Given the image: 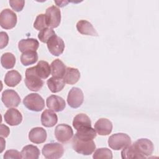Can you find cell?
Masks as SVG:
<instances>
[{"mask_svg":"<svg viewBox=\"0 0 159 159\" xmlns=\"http://www.w3.org/2000/svg\"><path fill=\"white\" fill-rule=\"evenodd\" d=\"M24 82L27 88L32 91H39L43 85V80L35 72V66L29 68L26 70Z\"/></svg>","mask_w":159,"mask_h":159,"instance_id":"1","label":"cell"},{"mask_svg":"<svg viewBox=\"0 0 159 159\" xmlns=\"http://www.w3.org/2000/svg\"><path fill=\"white\" fill-rule=\"evenodd\" d=\"M72 147L75 152L80 154L89 155L94 152L96 145L93 140L84 141L78 139L74 136L72 139Z\"/></svg>","mask_w":159,"mask_h":159,"instance_id":"2","label":"cell"},{"mask_svg":"<svg viewBox=\"0 0 159 159\" xmlns=\"http://www.w3.org/2000/svg\"><path fill=\"white\" fill-rule=\"evenodd\" d=\"M24 105L29 110L35 112L41 111L45 107V101L37 93H30L23 99Z\"/></svg>","mask_w":159,"mask_h":159,"instance_id":"3","label":"cell"},{"mask_svg":"<svg viewBox=\"0 0 159 159\" xmlns=\"http://www.w3.org/2000/svg\"><path fill=\"white\" fill-rule=\"evenodd\" d=\"M130 144H131L130 137L124 133L114 134L108 139L109 147L114 150H119Z\"/></svg>","mask_w":159,"mask_h":159,"instance_id":"4","label":"cell"},{"mask_svg":"<svg viewBox=\"0 0 159 159\" xmlns=\"http://www.w3.org/2000/svg\"><path fill=\"white\" fill-rule=\"evenodd\" d=\"M42 154L48 159H57L62 157L64 153V148L61 144L58 142H52L45 144L42 148Z\"/></svg>","mask_w":159,"mask_h":159,"instance_id":"5","label":"cell"},{"mask_svg":"<svg viewBox=\"0 0 159 159\" xmlns=\"http://www.w3.org/2000/svg\"><path fill=\"white\" fill-rule=\"evenodd\" d=\"M17 15L9 9H3L0 13V25L4 29H11L17 24Z\"/></svg>","mask_w":159,"mask_h":159,"instance_id":"6","label":"cell"},{"mask_svg":"<svg viewBox=\"0 0 159 159\" xmlns=\"http://www.w3.org/2000/svg\"><path fill=\"white\" fill-rule=\"evenodd\" d=\"M132 145L143 158L151 155L153 152V144L152 141L147 139H138Z\"/></svg>","mask_w":159,"mask_h":159,"instance_id":"7","label":"cell"},{"mask_svg":"<svg viewBox=\"0 0 159 159\" xmlns=\"http://www.w3.org/2000/svg\"><path fill=\"white\" fill-rule=\"evenodd\" d=\"M55 136L61 143H67L73 136V131L71 126L68 124H58L55 129Z\"/></svg>","mask_w":159,"mask_h":159,"instance_id":"8","label":"cell"},{"mask_svg":"<svg viewBox=\"0 0 159 159\" xmlns=\"http://www.w3.org/2000/svg\"><path fill=\"white\" fill-rule=\"evenodd\" d=\"M47 25L50 28L57 27L61 22V12L59 8L55 6L48 7L46 10Z\"/></svg>","mask_w":159,"mask_h":159,"instance_id":"9","label":"cell"},{"mask_svg":"<svg viewBox=\"0 0 159 159\" xmlns=\"http://www.w3.org/2000/svg\"><path fill=\"white\" fill-rule=\"evenodd\" d=\"M84 101V94L81 89L77 87L72 88L67 96V102L72 108H78L81 106Z\"/></svg>","mask_w":159,"mask_h":159,"instance_id":"10","label":"cell"},{"mask_svg":"<svg viewBox=\"0 0 159 159\" xmlns=\"http://www.w3.org/2000/svg\"><path fill=\"white\" fill-rule=\"evenodd\" d=\"M1 100L6 107H16L20 102V98L18 93L13 89H6L2 93Z\"/></svg>","mask_w":159,"mask_h":159,"instance_id":"11","label":"cell"},{"mask_svg":"<svg viewBox=\"0 0 159 159\" xmlns=\"http://www.w3.org/2000/svg\"><path fill=\"white\" fill-rule=\"evenodd\" d=\"M50 53L54 56H59L64 51L65 43L61 38L55 35L47 43Z\"/></svg>","mask_w":159,"mask_h":159,"instance_id":"12","label":"cell"},{"mask_svg":"<svg viewBox=\"0 0 159 159\" xmlns=\"http://www.w3.org/2000/svg\"><path fill=\"white\" fill-rule=\"evenodd\" d=\"M46 104L48 108L54 112L62 111L66 106L65 101L61 97L53 94L47 98Z\"/></svg>","mask_w":159,"mask_h":159,"instance_id":"13","label":"cell"},{"mask_svg":"<svg viewBox=\"0 0 159 159\" xmlns=\"http://www.w3.org/2000/svg\"><path fill=\"white\" fill-rule=\"evenodd\" d=\"M5 122L11 126L17 125L20 124L22 120V116L21 113L15 108H10L8 109L4 116Z\"/></svg>","mask_w":159,"mask_h":159,"instance_id":"14","label":"cell"},{"mask_svg":"<svg viewBox=\"0 0 159 159\" xmlns=\"http://www.w3.org/2000/svg\"><path fill=\"white\" fill-rule=\"evenodd\" d=\"M94 129L100 135H107L112 132V124L107 119L101 118L96 122Z\"/></svg>","mask_w":159,"mask_h":159,"instance_id":"15","label":"cell"},{"mask_svg":"<svg viewBox=\"0 0 159 159\" xmlns=\"http://www.w3.org/2000/svg\"><path fill=\"white\" fill-rule=\"evenodd\" d=\"M46 130L40 127H37L32 129L29 133V139L32 143L39 144L43 143L47 139Z\"/></svg>","mask_w":159,"mask_h":159,"instance_id":"16","label":"cell"},{"mask_svg":"<svg viewBox=\"0 0 159 159\" xmlns=\"http://www.w3.org/2000/svg\"><path fill=\"white\" fill-rule=\"evenodd\" d=\"M39 47L38 40L33 38L22 39L18 43L19 50L22 53L27 51H36Z\"/></svg>","mask_w":159,"mask_h":159,"instance_id":"17","label":"cell"},{"mask_svg":"<svg viewBox=\"0 0 159 159\" xmlns=\"http://www.w3.org/2000/svg\"><path fill=\"white\" fill-rule=\"evenodd\" d=\"M58 122L57 115L54 111L45 109L41 114V123L46 127H52Z\"/></svg>","mask_w":159,"mask_h":159,"instance_id":"18","label":"cell"},{"mask_svg":"<svg viewBox=\"0 0 159 159\" xmlns=\"http://www.w3.org/2000/svg\"><path fill=\"white\" fill-rule=\"evenodd\" d=\"M73 126L76 130L91 127V121L86 114L83 113L78 114L73 119Z\"/></svg>","mask_w":159,"mask_h":159,"instance_id":"19","label":"cell"},{"mask_svg":"<svg viewBox=\"0 0 159 159\" xmlns=\"http://www.w3.org/2000/svg\"><path fill=\"white\" fill-rule=\"evenodd\" d=\"M77 30L83 35L98 36V34L93 25L86 20H80L76 24Z\"/></svg>","mask_w":159,"mask_h":159,"instance_id":"20","label":"cell"},{"mask_svg":"<svg viewBox=\"0 0 159 159\" xmlns=\"http://www.w3.org/2000/svg\"><path fill=\"white\" fill-rule=\"evenodd\" d=\"M51 73L53 77L57 78H63L66 67L62 61L60 59H55L53 60L50 65Z\"/></svg>","mask_w":159,"mask_h":159,"instance_id":"21","label":"cell"},{"mask_svg":"<svg viewBox=\"0 0 159 159\" xmlns=\"http://www.w3.org/2000/svg\"><path fill=\"white\" fill-rule=\"evenodd\" d=\"M80 78V72L77 68L72 67H66L65 73L63 80L65 83L68 84H74L78 81Z\"/></svg>","mask_w":159,"mask_h":159,"instance_id":"22","label":"cell"},{"mask_svg":"<svg viewBox=\"0 0 159 159\" xmlns=\"http://www.w3.org/2000/svg\"><path fill=\"white\" fill-rule=\"evenodd\" d=\"M22 76L16 70H10L7 71L4 77L5 84L9 87H15L21 81Z\"/></svg>","mask_w":159,"mask_h":159,"instance_id":"23","label":"cell"},{"mask_svg":"<svg viewBox=\"0 0 159 159\" xmlns=\"http://www.w3.org/2000/svg\"><path fill=\"white\" fill-rule=\"evenodd\" d=\"M35 70L37 75L41 79L47 78L51 73V67L46 61L41 60L35 66Z\"/></svg>","mask_w":159,"mask_h":159,"instance_id":"24","label":"cell"},{"mask_svg":"<svg viewBox=\"0 0 159 159\" xmlns=\"http://www.w3.org/2000/svg\"><path fill=\"white\" fill-rule=\"evenodd\" d=\"M22 158L38 159L40 155V150L37 147L33 145H27L23 147L21 151Z\"/></svg>","mask_w":159,"mask_h":159,"instance_id":"25","label":"cell"},{"mask_svg":"<svg viewBox=\"0 0 159 159\" xmlns=\"http://www.w3.org/2000/svg\"><path fill=\"white\" fill-rule=\"evenodd\" d=\"M75 136L78 139L89 141L93 140L96 137V132L94 129L91 127L77 130Z\"/></svg>","mask_w":159,"mask_h":159,"instance_id":"26","label":"cell"},{"mask_svg":"<svg viewBox=\"0 0 159 159\" xmlns=\"http://www.w3.org/2000/svg\"><path fill=\"white\" fill-rule=\"evenodd\" d=\"M47 84L50 91L53 93L60 92L65 86L63 78H57L53 76L47 80Z\"/></svg>","mask_w":159,"mask_h":159,"instance_id":"27","label":"cell"},{"mask_svg":"<svg viewBox=\"0 0 159 159\" xmlns=\"http://www.w3.org/2000/svg\"><path fill=\"white\" fill-rule=\"evenodd\" d=\"M38 60V53L36 51H27L22 53L20 56V62L24 66L34 64Z\"/></svg>","mask_w":159,"mask_h":159,"instance_id":"28","label":"cell"},{"mask_svg":"<svg viewBox=\"0 0 159 159\" xmlns=\"http://www.w3.org/2000/svg\"><path fill=\"white\" fill-rule=\"evenodd\" d=\"M121 157L123 159L143 158V157L135 150L133 145L131 144L122 148V150L121 151Z\"/></svg>","mask_w":159,"mask_h":159,"instance_id":"29","label":"cell"},{"mask_svg":"<svg viewBox=\"0 0 159 159\" xmlns=\"http://www.w3.org/2000/svg\"><path fill=\"white\" fill-rule=\"evenodd\" d=\"M1 63L4 68L11 69L15 65L16 57L12 53H4L1 57Z\"/></svg>","mask_w":159,"mask_h":159,"instance_id":"30","label":"cell"},{"mask_svg":"<svg viewBox=\"0 0 159 159\" xmlns=\"http://www.w3.org/2000/svg\"><path fill=\"white\" fill-rule=\"evenodd\" d=\"M55 35H56V34L52 28L46 27L39 32L38 38L42 42L47 43L49 39Z\"/></svg>","mask_w":159,"mask_h":159,"instance_id":"31","label":"cell"},{"mask_svg":"<svg viewBox=\"0 0 159 159\" xmlns=\"http://www.w3.org/2000/svg\"><path fill=\"white\" fill-rule=\"evenodd\" d=\"M93 158L94 159L100 158H112V153L107 148H100L95 150Z\"/></svg>","mask_w":159,"mask_h":159,"instance_id":"32","label":"cell"},{"mask_svg":"<svg viewBox=\"0 0 159 159\" xmlns=\"http://www.w3.org/2000/svg\"><path fill=\"white\" fill-rule=\"evenodd\" d=\"M34 27L40 31L46 27H48L47 25V17L45 14H40L37 16L34 23Z\"/></svg>","mask_w":159,"mask_h":159,"instance_id":"33","label":"cell"},{"mask_svg":"<svg viewBox=\"0 0 159 159\" xmlns=\"http://www.w3.org/2000/svg\"><path fill=\"white\" fill-rule=\"evenodd\" d=\"M3 158L4 159H9V158H16V159H19V158H22L21 152L20 153L19 151L16 150H7L4 155Z\"/></svg>","mask_w":159,"mask_h":159,"instance_id":"34","label":"cell"},{"mask_svg":"<svg viewBox=\"0 0 159 159\" xmlns=\"http://www.w3.org/2000/svg\"><path fill=\"white\" fill-rule=\"evenodd\" d=\"M9 4L13 10L16 12H20L24 8L25 1L19 0H11L9 1Z\"/></svg>","mask_w":159,"mask_h":159,"instance_id":"35","label":"cell"},{"mask_svg":"<svg viewBox=\"0 0 159 159\" xmlns=\"http://www.w3.org/2000/svg\"><path fill=\"white\" fill-rule=\"evenodd\" d=\"M0 36H1V48L2 49L7 46L9 42V37L7 34L5 32H1Z\"/></svg>","mask_w":159,"mask_h":159,"instance_id":"36","label":"cell"},{"mask_svg":"<svg viewBox=\"0 0 159 159\" xmlns=\"http://www.w3.org/2000/svg\"><path fill=\"white\" fill-rule=\"evenodd\" d=\"M10 133L9 129L7 126L4 124L1 125V136L4 137H7Z\"/></svg>","mask_w":159,"mask_h":159,"instance_id":"37","label":"cell"},{"mask_svg":"<svg viewBox=\"0 0 159 159\" xmlns=\"http://www.w3.org/2000/svg\"><path fill=\"white\" fill-rule=\"evenodd\" d=\"M55 2L57 4L58 6L63 7V6H66V4H67L68 3V1H55Z\"/></svg>","mask_w":159,"mask_h":159,"instance_id":"38","label":"cell"},{"mask_svg":"<svg viewBox=\"0 0 159 159\" xmlns=\"http://www.w3.org/2000/svg\"><path fill=\"white\" fill-rule=\"evenodd\" d=\"M1 139V153L2 152L5 146H6V141L2 138V137L0 138Z\"/></svg>","mask_w":159,"mask_h":159,"instance_id":"39","label":"cell"}]
</instances>
